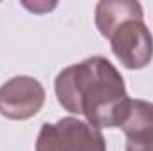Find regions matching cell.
I'll list each match as a JSON object with an SVG mask.
<instances>
[{"instance_id": "cell-2", "label": "cell", "mask_w": 153, "mask_h": 151, "mask_svg": "<svg viewBox=\"0 0 153 151\" xmlns=\"http://www.w3.org/2000/svg\"><path fill=\"white\" fill-rule=\"evenodd\" d=\"M36 151H107L102 132L76 117L41 126Z\"/></svg>"}, {"instance_id": "cell-1", "label": "cell", "mask_w": 153, "mask_h": 151, "mask_svg": "<svg viewBox=\"0 0 153 151\" xmlns=\"http://www.w3.org/2000/svg\"><path fill=\"white\" fill-rule=\"evenodd\" d=\"M59 103L71 114H82L94 128L121 126L130 110L123 76L102 55L68 66L55 78Z\"/></svg>"}, {"instance_id": "cell-5", "label": "cell", "mask_w": 153, "mask_h": 151, "mask_svg": "<svg viewBox=\"0 0 153 151\" xmlns=\"http://www.w3.org/2000/svg\"><path fill=\"white\" fill-rule=\"evenodd\" d=\"M119 128L126 135V151H153V103L132 100Z\"/></svg>"}, {"instance_id": "cell-7", "label": "cell", "mask_w": 153, "mask_h": 151, "mask_svg": "<svg viewBox=\"0 0 153 151\" xmlns=\"http://www.w3.org/2000/svg\"><path fill=\"white\" fill-rule=\"evenodd\" d=\"M23 5H25L27 9L38 13V14H43L45 11H50V9L55 7V4H46V2H34V4H30V2H23Z\"/></svg>"}, {"instance_id": "cell-6", "label": "cell", "mask_w": 153, "mask_h": 151, "mask_svg": "<svg viewBox=\"0 0 153 151\" xmlns=\"http://www.w3.org/2000/svg\"><path fill=\"white\" fill-rule=\"evenodd\" d=\"M143 14V7L139 2H100L96 5V27L103 38L112 30V27L123 21L125 18Z\"/></svg>"}, {"instance_id": "cell-4", "label": "cell", "mask_w": 153, "mask_h": 151, "mask_svg": "<svg viewBox=\"0 0 153 151\" xmlns=\"http://www.w3.org/2000/svg\"><path fill=\"white\" fill-rule=\"evenodd\" d=\"M45 89L32 76H14L0 87V114L9 119H29L41 110Z\"/></svg>"}, {"instance_id": "cell-3", "label": "cell", "mask_w": 153, "mask_h": 151, "mask_svg": "<svg viewBox=\"0 0 153 151\" xmlns=\"http://www.w3.org/2000/svg\"><path fill=\"white\" fill-rule=\"evenodd\" d=\"M143 18L144 14L125 18L107 34L112 52L128 70H141L148 66L153 57V38Z\"/></svg>"}]
</instances>
